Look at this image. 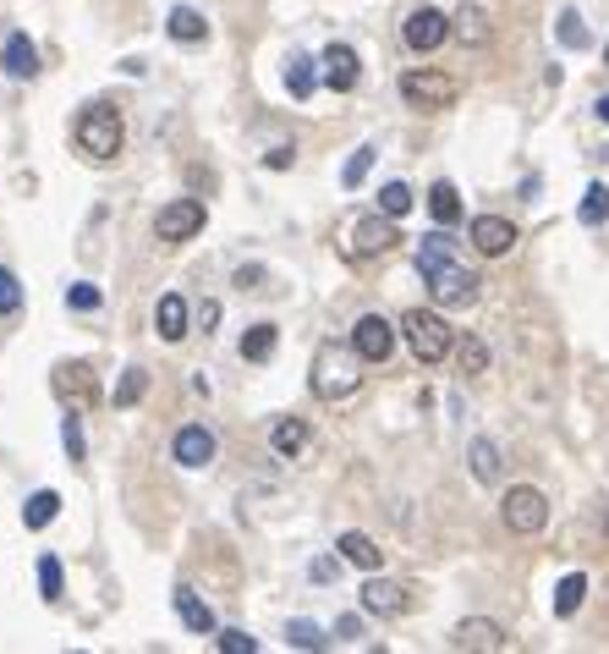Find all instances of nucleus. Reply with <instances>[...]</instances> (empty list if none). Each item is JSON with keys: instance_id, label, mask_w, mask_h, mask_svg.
I'll use <instances>...</instances> for the list:
<instances>
[{"instance_id": "f257e3e1", "label": "nucleus", "mask_w": 609, "mask_h": 654, "mask_svg": "<svg viewBox=\"0 0 609 654\" xmlns=\"http://www.w3.org/2000/svg\"><path fill=\"white\" fill-rule=\"evenodd\" d=\"M363 353L357 347H341V342H324L313 353V397L319 402H352L357 386H363Z\"/></svg>"}, {"instance_id": "f03ea898", "label": "nucleus", "mask_w": 609, "mask_h": 654, "mask_svg": "<svg viewBox=\"0 0 609 654\" xmlns=\"http://www.w3.org/2000/svg\"><path fill=\"white\" fill-rule=\"evenodd\" d=\"M401 336H406V347H412L417 364H445L456 353V331L445 324V313H434V308L401 313Z\"/></svg>"}, {"instance_id": "7ed1b4c3", "label": "nucleus", "mask_w": 609, "mask_h": 654, "mask_svg": "<svg viewBox=\"0 0 609 654\" xmlns=\"http://www.w3.org/2000/svg\"><path fill=\"white\" fill-rule=\"evenodd\" d=\"M72 138H78V149H83L89 160H116L122 144H127V127H122V116H116L111 105H89V111L72 122Z\"/></svg>"}, {"instance_id": "20e7f679", "label": "nucleus", "mask_w": 609, "mask_h": 654, "mask_svg": "<svg viewBox=\"0 0 609 654\" xmlns=\"http://www.w3.org/2000/svg\"><path fill=\"white\" fill-rule=\"evenodd\" d=\"M456 78L450 72H434V67H412V72H401V100L412 105V111H450L456 105Z\"/></svg>"}, {"instance_id": "39448f33", "label": "nucleus", "mask_w": 609, "mask_h": 654, "mask_svg": "<svg viewBox=\"0 0 609 654\" xmlns=\"http://www.w3.org/2000/svg\"><path fill=\"white\" fill-rule=\"evenodd\" d=\"M499 517H505V528H510V533L532 539V533H543V528H549V501H543V490H532V484H516V490H505V501H499Z\"/></svg>"}, {"instance_id": "423d86ee", "label": "nucleus", "mask_w": 609, "mask_h": 654, "mask_svg": "<svg viewBox=\"0 0 609 654\" xmlns=\"http://www.w3.org/2000/svg\"><path fill=\"white\" fill-rule=\"evenodd\" d=\"M395 242H401V231H395V220L379 209V215L352 220V231H346V259H379V253H390Z\"/></svg>"}, {"instance_id": "0eeeda50", "label": "nucleus", "mask_w": 609, "mask_h": 654, "mask_svg": "<svg viewBox=\"0 0 609 654\" xmlns=\"http://www.w3.org/2000/svg\"><path fill=\"white\" fill-rule=\"evenodd\" d=\"M423 280H428V291H434V302H439V308H472V302H478V275H472V269H461L456 259H450V264H439V269H428Z\"/></svg>"}, {"instance_id": "6e6552de", "label": "nucleus", "mask_w": 609, "mask_h": 654, "mask_svg": "<svg viewBox=\"0 0 609 654\" xmlns=\"http://www.w3.org/2000/svg\"><path fill=\"white\" fill-rule=\"evenodd\" d=\"M450 649L456 654H499V649H510V632L499 621H489V616H467V621H456Z\"/></svg>"}, {"instance_id": "1a4fd4ad", "label": "nucleus", "mask_w": 609, "mask_h": 654, "mask_svg": "<svg viewBox=\"0 0 609 654\" xmlns=\"http://www.w3.org/2000/svg\"><path fill=\"white\" fill-rule=\"evenodd\" d=\"M204 204L198 198H171L160 215H154V231H160V242H187V237H198L204 231Z\"/></svg>"}, {"instance_id": "9d476101", "label": "nucleus", "mask_w": 609, "mask_h": 654, "mask_svg": "<svg viewBox=\"0 0 609 654\" xmlns=\"http://www.w3.org/2000/svg\"><path fill=\"white\" fill-rule=\"evenodd\" d=\"M401 39H406L417 56H428V50H439V45L450 39V18H445L439 7H417V12L401 23Z\"/></svg>"}, {"instance_id": "9b49d317", "label": "nucleus", "mask_w": 609, "mask_h": 654, "mask_svg": "<svg viewBox=\"0 0 609 654\" xmlns=\"http://www.w3.org/2000/svg\"><path fill=\"white\" fill-rule=\"evenodd\" d=\"M352 347L368 358V364H384L395 353V324L384 313H363L357 319V331H352Z\"/></svg>"}, {"instance_id": "f8f14e48", "label": "nucleus", "mask_w": 609, "mask_h": 654, "mask_svg": "<svg viewBox=\"0 0 609 654\" xmlns=\"http://www.w3.org/2000/svg\"><path fill=\"white\" fill-rule=\"evenodd\" d=\"M467 237H472V248H478L483 259H505V253L516 248V226H510L505 215H478V220L467 226Z\"/></svg>"}, {"instance_id": "ddd939ff", "label": "nucleus", "mask_w": 609, "mask_h": 654, "mask_svg": "<svg viewBox=\"0 0 609 654\" xmlns=\"http://www.w3.org/2000/svg\"><path fill=\"white\" fill-rule=\"evenodd\" d=\"M56 397H61L72 413H89L94 397H100V391H94V369H89V364H61V369H56Z\"/></svg>"}, {"instance_id": "4468645a", "label": "nucleus", "mask_w": 609, "mask_h": 654, "mask_svg": "<svg viewBox=\"0 0 609 654\" xmlns=\"http://www.w3.org/2000/svg\"><path fill=\"white\" fill-rule=\"evenodd\" d=\"M319 67H324V83H330L335 94H352L357 78H363V61H357L352 45H330V50L319 56Z\"/></svg>"}, {"instance_id": "2eb2a0df", "label": "nucleus", "mask_w": 609, "mask_h": 654, "mask_svg": "<svg viewBox=\"0 0 609 654\" xmlns=\"http://www.w3.org/2000/svg\"><path fill=\"white\" fill-rule=\"evenodd\" d=\"M412 599H406V583H390V577H368L363 583V610L368 616H401Z\"/></svg>"}, {"instance_id": "dca6fc26", "label": "nucleus", "mask_w": 609, "mask_h": 654, "mask_svg": "<svg viewBox=\"0 0 609 654\" xmlns=\"http://www.w3.org/2000/svg\"><path fill=\"white\" fill-rule=\"evenodd\" d=\"M171 451H176V462H182V468H209V462H215V435H209L204 424H187V429L176 435V446H171Z\"/></svg>"}, {"instance_id": "f3484780", "label": "nucleus", "mask_w": 609, "mask_h": 654, "mask_svg": "<svg viewBox=\"0 0 609 654\" xmlns=\"http://www.w3.org/2000/svg\"><path fill=\"white\" fill-rule=\"evenodd\" d=\"M335 550H341V561H352V566H363V572H379V566H384V550H379L368 533H357V528H346V533L335 539Z\"/></svg>"}, {"instance_id": "a211bd4d", "label": "nucleus", "mask_w": 609, "mask_h": 654, "mask_svg": "<svg viewBox=\"0 0 609 654\" xmlns=\"http://www.w3.org/2000/svg\"><path fill=\"white\" fill-rule=\"evenodd\" d=\"M154 331H160L165 342H182V336H187V297H182V291H165V297H160Z\"/></svg>"}, {"instance_id": "6ab92c4d", "label": "nucleus", "mask_w": 609, "mask_h": 654, "mask_svg": "<svg viewBox=\"0 0 609 654\" xmlns=\"http://www.w3.org/2000/svg\"><path fill=\"white\" fill-rule=\"evenodd\" d=\"M0 67H7V78H18V83L39 72V50L28 45V34H12V39H7V50H0Z\"/></svg>"}, {"instance_id": "aec40b11", "label": "nucleus", "mask_w": 609, "mask_h": 654, "mask_svg": "<svg viewBox=\"0 0 609 654\" xmlns=\"http://www.w3.org/2000/svg\"><path fill=\"white\" fill-rule=\"evenodd\" d=\"M456 259V242H450V226H439V231H428L423 242H417V269L428 275V269H439V264H450Z\"/></svg>"}, {"instance_id": "412c9836", "label": "nucleus", "mask_w": 609, "mask_h": 654, "mask_svg": "<svg viewBox=\"0 0 609 654\" xmlns=\"http://www.w3.org/2000/svg\"><path fill=\"white\" fill-rule=\"evenodd\" d=\"M176 616H182V627H187V632H215V610H209V605H204L187 583L176 588Z\"/></svg>"}, {"instance_id": "4be33fe9", "label": "nucleus", "mask_w": 609, "mask_h": 654, "mask_svg": "<svg viewBox=\"0 0 609 654\" xmlns=\"http://www.w3.org/2000/svg\"><path fill=\"white\" fill-rule=\"evenodd\" d=\"M165 28H171L176 45H204V39H209V23H204V12H193V7H176Z\"/></svg>"}, {"instance_id": "5701e85b", "label": "nucleus", "mask_w": 609, "mask_h": 654, "mask_svg": "<svg viewBox=\"0 0 609 654\" xmlns=\"http://www.w3.org/2000/svg\"><path fill=\"white\" fill-rule=\"evenodd\" d=\"M467 462H472V479H478V484H499V473H505V462H499V446H494V440H472Z\"/></svg>"}, {"instance_id": "b1692460", "label": "nucleus", "mask_w": 609, "mask_h": 654, "mask_svg": "<svg viewBox=\"0 0 609 654\" xmlns=\"http://www.w3.org/2000/svg\"><path fill=\"white\" fill-rule=\"evenodd\" d=\"M275 347H280V331H275V324H253V331L242 336V358H248V364H269Z\"/></svg>"}, {"instance_id": "393cba45", "label": "nucleus", "mask_w": 609, "mask_h": 654, "mask_svg": "<svg viewBox=\"0 0 609 654\" xmlns=\"http://www.w3.org/2000/svg\"><path fill=\"white\" fill-rule=\"evenodd\" d=\"M450 34H456L461 45H483V39H489V18H483V7H461V12L450 18Z\"/></svg>"}, {"instance_id": "a878e982", "label": "nucleus", "mask_w": 609, "mask_h": 654, "mask_svg": "<svg viewBox=\"0 0 609 654\" xmlns=\"http://www.w3.org/2000/svg\"><path fill=\"white\" fill-rule=\"evenodd\" d=\"M428 215H434L439 226H456V220H461V193H456L450 182H434V187H428Z\"/></svg>"}, {"instance_id": "bb28decb", "label": "nucleus", "mask_w": 609, "mask_h": 654, "mask_svg": "<svg viewBox=\"0 0 609 654\" xmlns=\"http://www.w3.org/2000/svg\"><path fill=\"white\" fill-rule=\"evenodd\" d=\"M269 446H275V457H297V451L308 446V424H302V418H280V424L269 429Z\"/></svg>"}, {"instance_id": "cd10ccee", "label": "nucleus", "mask_w": 609, "mask_h": 654, "mask_svg": "<svg viewBox=\"0 0 609 654\" xmlns=\"http://www.w3.org/2000/svg\"><path fill=\"white\" fill-rule=\"evenodd\" d=\"M582 599H587V577H582V572H565V577L554 583V616H576Z\"/></svg>"}, {"instance_id": "c85d7f7f", "label": "nucleus", "mask_w": 609, "mask_h": 654, "mask_svg": "<svg viewBox=\"0 0 609 654\" xmlns=\"http://www.w3.org/2000/svg\"><path fill=\"white\" fill-rule=\"evenodd\" d=\"M56 512H61V495H56V490H39V495H28L23 523H28V528H50V523H56Z\"/></svg>"}, {"instance_id": "c756f323", "label": "nucleus", "mask_w": 609, "mask_h": 654, "mask_svg": "<svg viewBox=\"0 0 609 654\" xmlns=\"http://www.w3.org/2000/svg\"><path fill=\"white\" fill-rule=\"evenodd\" d=\"M313 83H319L313 61H308V56H291V61H286V89H291V100H308Z\"/></svg>"}, {"instance_id": "7c9ffc66", "label": "nucleus", "mask_w": 609, "mask_h": 654, "mask_svg": "<svg viewBox=\"0 0 609 654\" xmlns=\"http://www.w3.org/2000/svg\"><path fill=\"white\" fill-rule=\"evenodd\" d=\"M604 220H609V187L593 182V187L582 193V226H604Z\"/></svg>"}, {"instance_id": "2f4dec72", "label": "nucleus", "mask_w": 609, "mask_h": 654, "mask_svg": "<svg viewBox=\"0 0 609 654\" xmlns=\"http://www.w3.org/2000/svg\"><path fill=\"white\" fill-rule=\"evenodd\" d=\"M379 209H384L390 220H401V215L412 209V187H406V182H384V187H379Z\"/></svg>"}, {"instance_id": "473e14b6", "label": "nucleus", "mask_w": 609, "mask_h": 654, "mask_svg": "<svg viewBox=\"0 0 609 654\" xmlns=\"http://www.w3.org/2000/svg\"><path fill=\"white\" fill-rule=\"evenodd\" d=\"M456 358H461V375H483V369H489V347H483L478 336H461V342H456Z\"/></svg>"}, {"instance_id": "72a5a7b5", "label": "nucleus", "mask_w": 609, "mask_h": 654, "mask_svg": "<svg viewBox=\"0 0 609 654\" xmlns=\"http://www.w3.org/2000/svg\"><path fill=\"white\" fill-rule=\"evenodd\" d=\"M143 391H149V375H143V369H127L122 386H116V408H138Z\"/></svg>"}, {"instance_id": "f704fd0d", "label": "nucleus", "mask_w": 609, "mask_h": 654, "mask_svg": "<svg viewBox=\"0 0 609 654\" xmlns=\"http://www.w3.org/2000/svg\"><path fill=\"white\" fill-rule=\"evenodd\" d=\"M286 643H291V649H324L330 638H324L319 621H291V627H286Z\"/></svg>"}, {"instance_id": "c9c22d12", "label": "nucleus", "mask_w": 609, "mask_h": 654, "mask_svg": "<svg viewBox=\"0 0 609 654\" xmlns=\"http://www.w3.org/2000/svg\"><path fill=\"white\" fill-rule=\"evenodd\" d=\"M67 302H72L78 313H94V308L105 302V291H100L94 280H72V286H67Z\"/></svg>"}, {"instance_id": "e433bc0d", "label": "nucleus", "mask_w": 609, "mask_h": 654, "mask_svg": "<svg viewBox=\"0 0 609 654\" xmlns=\"http://www.w3.org/2000/svg\"><path fill=\"white\" fill-rule=\"evenodd\" d=\"M554 34H560V45H565V50H587V28H582V18H576V12H560V28H554Z\"/></svg>"}, {"instance_id": "4c0bfd02", "label": "nucleus", "mask_w": 609, "mask_h": 654, "mask_svg": "<svg viewBox=\"0 0 609 654\" xmlns=\"http://www.w3.org/2000/svg\"><path fill=\"white\" fill-rule=\"evenodd\" d=\"M368 171H374V149L363 144V149H357V154L346 160V171H341V182H346V187H363V176H368Z\"/></svg>"}, {"instance_id": "58836bf2", "label": "nucleus", "mask_w": 609, "mask_h": 654, "mask_svg": "<svg viewBox=\"0 0 609 654\" xmlns=\"http://www.w3.org/2000/svg\"><path fill=\"white\" fill-rule=\"evenodd\" d=\"M39 594H45V599H61V561H56V555H39Z\"/></svg>"}, {"instance_id": "ea45409f", "label": "nucleus", "mask_w": 609, "mask_h": 654, "mask_svg": "<svg viewBox=\"0 0 609 654\" xmlns=\"http://www.w3.org/2000/svg\"><path fill=\"white\" fill-rule=\"evenodd\" d=\"M18 308H23V286L12 269H0V313H18Z\"/></svg>"}, {"instance_id": "a19ab883", "label": "nucleus", "mask_w": 609, "mask_h": 654, "mask_svg": "<svg viewBox=\"0 0 609 654\" xmlns=\"http://www.w3.org/2000/svg\"><path fill=\"white\" fill-rule=\"evenodd\" d=\"M220 649H226V654H258V638H248L242 627H226V632H220Z\"/></svg>"}, {"instance_id": "79ce46f5", "label": "nucleus", "mask_w": 609, "mask_h": 654, "mask_svg": "<svg viewBox=\"0 0 609 654\" xmlns=\"http://www.w3.org/2000/svg\"><path fill=\"white\" fill-rule=\"evenodd\" d=\"M83 413H72L67 424H61V440H67V451H72V462H83V424H78Z\"/></svg>"}, {"instance_id": "37998d69", "label": "nucleus", "mask_w": 609, "mask_h": 654, "mask_svg": "<svg viewBox=\"0 0 609 654\" xmlns=\"http://www.w3.org/2000/svg\"><path fill=\"white\" fill-rule=\"evenodd\" d=\"M291 160H297V149H291V144H275V149L264 154V165H269V171H291Z\"/></svg>"}, {"instance_id": "c03bdc74", "label": "nucleus", "mask_w": 609, "mask_h": 654, "mask_svg": "<svg viewBox=\"0 0 609 654\" xmlns=\"http://www.w3.org/2000/svg\"><path fill=\"white\" fill-rule=\"evenodd\" d=\"M335 632H341V638H363V621H357V616H341Z\"/></svg>"}, {"instance_id": "a18cd8bd", "label": "nucleus", "mask_w": 609, "mask_h": 654, "mask_svg": "<svg viewBox=\"0 0 609 654\" xmlns=\"http://www.w3.org/2000/svg\"><path fill=\"white\" fill-rule=\"evenodd\" d=\"M258 280H264V269H258V264H253V269H237V286H242V291H248V286H258Z\"/></svg>"}, {"instance_id": "49530a36", "label": "nucleus", "mask_w": 609, "mask_h": 654, "mask_svg": "<svg viewBox=\"0 0 609 654\" xmlns=\"http://www.w3.org/2000/svg\"><path fill=\"white\" fill-rule=\"evenodd\" d=\"M215 319H220V302H204V308H198V324H204V331H209V324H215Z\"/></svg>"}, {"instance_id": "de8ad7c7", "label": "nucleus", "mask_w": 609, "mask_h": 654, "mask_svg": "<svg viewBox=\"0 0 609 654\" xmlns=\"http://www.w3.org/2000/svg\"><path fill=\"white\" fill-rule=\"evenodd\" d=\"M598 122H609V94H604V100H598Z\"/></svg>"}, {"instance_id": "09e8293b", "label": "nucleus", "mask_w": 609, "mask_h": 654, "mask_svg": "<svg viewBox=\"0 0 609 654\" xmlns=\"http://www.w3.org/2000/svg\"><path fill=\"white\" fill-rule=\"evenodd\" d=\"M604 61H609V45H604Z\"/></svg>"}]
</instances>
